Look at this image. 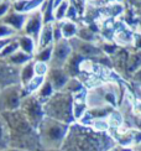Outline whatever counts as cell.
<instances>
[{
	"label": "cell",
	"instance_id": "cell-1",
	"mask_svg": "<svg viewBox=\"0 0 141 151\" xmlns=\"http://www.w3.org/2000/svg\"><path fill=\"white\" fill-rule=\"evenodd\" d=\"M112 147H114L112 136L78 123L69 125L66 140L61 146L63 151H110Z\"/></svg>",
	"mask_w": 141,
	"mask_h": 151
},
{
	"label": "cell",
	"instance_id": "cell-2",
	"mask_svg": "<svg viewBox=\"0 0 141 151\" xmlns=\"http://www.w3.org/2000/svg\"><path fill=\"white\" fill-rule=\"evenodd\" d=\"M69 125L45 116L37 128L41 149H61L66 140Z\"/></svg>",
	"mask_w": 141,
	"mask_h": 151
},
{
	"label": "cell",
	"instance_id": "cell-3",
	"mask_svg": "<svg viewBox=\"0 0 141 151\" xmlns=\"http://www.w3.org/2000/svg\"><path fill=\"white\" fill-rule=\"evenodd\" d=\"M73 96L67 92H56L47 102L43 103L45 116L62 122L65 124H73Z\"/></svg>",
	"mask_w": 141,
	"mask_h": 151
},
{
	"label": "cell",
	"instance_id": "cell-4",
	"mask_svg": "<svg viewBox=\"0 0 141 151\" xmlns=\"http://www.w3.org/2000/svg\"><path fill=\"white\" fill-rule=\"evenodd\" d=\"M24 97L25 93L21 84H14L3 88L0 93V113L20 109Z\"/></svg>",
	"mask_w": 141,
	"mask_h": 151
},
{
	"label": "cell",
	"instance_id": "cell-5",
	"mask_svg": "<svg viewBox=\"0 0 141 151\" xmlns=\"http://www.w3.org/2000/svg\"><path fill=\"white\" fill-rule=\"evenodd\" d=\"M20 110L36 129L45 119L43 103L36 96H25L21 102Z\"/></svg>",
	"mask_w": 141,
	"mask_h": 151
},
{
	"label": "cell",
	"instance_id": "cell-6",
	"mask_svg": "<svg viewBox=\"0 0 141 151\" xmlns=\"http://www.w3.org/2000/svg\"><path fill=\"white\" fill-rule=\"evenodd\" d=\"M72 53H73V47L68 40L63 39L58 42L53 43V52H52V58H51L50 66L63 68L68 62V60L70 58Z\"/></svg>",
	"mask_w": 141,
	"mask_h": 151
},
{
	"label": "cell",
	"instance_id": "cell-7",
	"mask_svg": "<svg viewBox=\"0 0 141 151\" xmlns=\"http://www.w3.org/2000/svg\"><path fill=\"white\" fill-rule=\"evenodd\" d=\"M70 45L73 47V52L81 55L84 60H92L94 61L97 57H99L101 53V50L99 43H94V42H87V41H82L78 37L72 39L69 41Z\"/></svg>",
	"mask_w": 141,
	"mask_h": 151
},
{
	"label": "cell",
	"instance_id": "cell-8",
	"mask_svg": "<svg viewBox=\"0 0 141 151\" xmlns=\"http://www.w3.org/2000/svg\"><path fill=\"white\" fill-rule=\"evenodd\" d=\"M20 84V68L9 65L5 60L0 58V87Z\"/></svg>",
	"mask_w": 141,
	"mask_h": 151
},
{
	"label": "cell",
	"instance_id": "cell-9",
	"mask_svg": "<svg viewBox=\"0 0 141 151\" xmlns=\"http://www.w3.org/2000/svg\"><path fill=\"white\" fill-rule=\"evenodd\" d=\"M43 17H42V14H41V10H36V11H32L30 12L27 15V19H26V22H25V26L22 29V32L21 34H25V35H29L31 37L37 41L38 36H40V32L43 27Z\"/></svg>",
	"mask_w": 141,
	"mask_h": 151
},
{
	"label": "cell",
	"instance_id": "cell-10",
	"mask_svg": "<svg viewBox=\"0 0 141 151\" xmlns=\"http://www.w3.org/2000/svg\"><path fill=\"white\" fill-rule=\"evenodd\" d=\"M46 78H47V81H50V83L53 86L56 92H62L65 89L66 84L68 83L70 76L68 74V72L65 68L51 67Z\"/></svg>",
	"mask_w": 141,
	"mask_h": 151
},
{
	"label": "cell",
	"instance_id": "cell-11",
	"mask_svg": "<svg viewBox=\"0 0 141 151\" xmlns=\"http://www.w3.org/2000/svg\"><path fill=\"white\" fill-rule=\"evenodd\" d=\"M26 19H27L26 14H21V12H17L15 10L10 9V11L1 19L0 22L6 24L11 29H14L17 34H21L22 29L25 26V22H26Z\"/></svg>",
	"mask_w": 141,
	"mask_h": 151
},
{
	"label": "cell",
	"instance_id": "cell-12",
	"mask_svg": "<svg viewBox=\"0 0 141 151\" xmlns=\"http://www.w3.org/2000/svg\"><path fill=\"white\" fill-rule=\"evenodd\" d=\"M45 1L46 0H11V9L29 15L30 12L40 10Z\"/></svg>",
	"mask_w": 141,
	"mask_h": 151
},
{
	"label": "cell",
	"instance_id": "cell-13",
	"mask_svg": "<svg viewBox=\"0 0 141 151\" xmlns=\"http://www.w3.org/2000/svg\"><path fill=\"white\" fill-rule=\"evenodd\" d=\"M16 40H17L19 50H21L22 52L34 57L36 51H37V41L34 39V37L25 35V34H19L16 36Z\"/></svg>",
	"mask_w": 141,
	"mask_h": 151
},
{
	"label": "cell",
	"instance_id": "cell-14",
	"mask_svg": "<svg viewBox=\"0 0 141 151\" xmlns=\"http://www.w3.org/2000/svg\"><path fill=\"white\" fill-rule=\"evenodd\" d=\"M52 24H45L43 25V27H42L41 32H40V36H38V39H37V50L45 48V47L51 46V45L55 43Z\"/></svg>",
	"mask_w": 141,
	"mask_h": 151
},
{
	"label": "cell",
	"instance_id": "cell-15",
	"mask_svg": "<svg viewBox=\"0 0 141 151\" xmlns=\"http://www.w3.org/2000/svg\"><path fill=\"white\" fill-rule=\"evenodd\" d=\"M83 61H84V58H83L81 55L73 52L72 56H70V58L68 60V62L63 68L68 72V74L70 76V77H79V74H81V65H82Z\"/></svg>",
	"mask_w": 141,
	"mask_h": 151
},
{
	"label": "cell",
	"instance_id": "cell-16",
	"mask_svg": "<svg viewBox=\"0 0 141 151\" xmlns=\"http://www.w3.org/2000/svg\"><path fill=\"white\" fill-rule=\"evenodd\" d=\"M61 22V30H62V35L63 39L70 41L72 39H76L78 36V31H79V25L77 21L72 20H63Z\"/></svg>",
	"mask_w": 141,
	"mask_h": 151
},
{
	"label": "cell",
	"instance_id": "cell-17",
	"mask_svg": "<svg viewBox=\"0 0 141 151\" xmlns=\"http://www.w3.org/2000/svg\"><path fill=\"white\" fill-rule=\"evenodd\" d=\"M34 60L32 56H30L27 53H25L22 52L21 50H17L16 52L12 53L10 57H8L5 61L8 62L9 65L11 66H14V67H17V68H21L22 66H25L26 63H29V62H31Z\"/></svg>",
	"mask_w": 141,
	"mask_h": 151
},
{
	"label": "cell",
	"instance_id": "cell-18",
	"mask_svg": "<svg viewBox=\"0 0 141 151\" xmlns=\"http://www.w3.org/2000/svg\"><path fill=\"white\" fill-rule=\"evenodd\" d=\"M46 81V77H40V76H35L27 84L22 86L25 96H36V93L40 91L41 86L43 84V82Z\"/></svg>",
	"mask_w": 141,
	"mask_h": 151
},
{
	"label": "cell",
	"instance_id": "cell-19",
	"mask_svg": "<svg viewBox=\"0 0 141 151\" xmlns=\"http://www.w3.org/2000/svg\"><path fill=\"white\" fill-rule=\"evenodd\" d=\"M63 92H67L69 94H72V96H77V94L84 92V84H83V82L81 81V78L70 77L69 81H68V83L65 87V89H63Z\"/></svg>",
	"mask_w": 141,
	"mask_h": 151
},
{
	"label": "cell",
	"instance_id": "cell-20",
	"mask_svg": "<svg viewBox=\"0 0 141 151\" xmlns=\"http://www.w3.org/2000/svg\"><path fill=\"white\" fill-rule=\"evenodd\" d=\"M78 37L82 41H87V42H94L98 43V34L97 31L91 29V26H79V31H78Z\"/></svg>",
	"mask_w": 141,
	"mask_h": 151
},
{
	"label": "cell",
	"instance_id": "cell-21",
	"mask_svg": "<svg viewBox=\"0 0 141 151\" xmlns=\"http://www.w3.org/2000/svg\"><path fill=\"white\" fill-rule=\"evenodd\" d=\"M134 36L135 35H132L130 30H120L114 35L117 45L119 47H126L127 45H132Z\"/></svg>",
	"mask_w": 141,
	"mask_h": 151
},
{
	"label": "cell",
	"instance_id": "cell-22",
	"mask_svg": "<svg viewBox=\"0 0 141 151\" xmlns=\"http://www.w3.org/2000/svg\"><path fill=\"white\" fill-rule=\"evenodd\" d=\"M141 68V51H130L129 60H127V73L131 74L136 72L137 70Z\"/></svg>",
	"mask_w": 141,
	"mask_h": 151
},
{
	"label": "cell",
	"instance_id": "cell-23",
	"mask_svg": "<svg viewBox=\"0 0 141 151\" xmlns=\"http://www.w3.org/2000/svg\"><path fill=\"white\" fill-rule=\"evenodd\" d=\"M55 93H56V91H55L53 86L51 84L50 81H47V78H46V81H45L43 84L41 86L40 91L36 93V97L40 99L42 103H45V102H47V100H48L51 97H52Z\"/></svg>",
	"mask_w": 141,
	"mask_h": 151
},
{
	"label": "cell",
	"instance_id": "cell-24",
	"mask_svg": "<svg viewBox=\"0 0 141 151\" xmlns=\"http://www.w3.org/2000/svg\"><path fill=\"white\" fill-rule=\"evenodd\" d=\"M35 77V71H34V60L22 66L20 68V84L25 86Z\"/></svg>",
	"mask_w": 141,
	"mask_h": 151
},
{
	"label": "cell",
	"instance_id": "cell-25",
	"mask_svg": "<svg viewBox=\"0 0 141 151\" xmlns=\"http://www.w3.org/2000/svg\"><path fill=\"white\" fill-rule=\"evenodd\" d=\"M52 52H53V45L47 46L45 48H40V50H37V51H36V53L34 56V60L50 63L51 58H52Z\"/></svg>",
	"mask_w": 141,
	"mask_h": 151
},
{
	"label": "cell",
	"instance_id": "cell-26",
	"mask_svg": "<svg viewBox=\"0 0 141 151\" xmlns=\"http://www.w3.org/2000/svg\"><path fill=\"white\" fill-rule=\"evenodd\" d=\"M69 4H70V0H63L57 8H55V21H63L65 20Z\"/></svg>",
	"mask_w": 141,
	"mask_h": 151
},
{
	"label": "cell",
	"instance_id": "cell-27",
	"mask_svg": "<svg viewBox=\"0 0 141 151\" xmlns=\"http://www.w3.org/2000/svg\"><path fill=\"white\" fill-rule=\"evenodd\" d=\"M19 50V45H17V40H16V37H14L8 45H6L4 48H3V51L0 52V58H3V60H6L8 57H10V56Z\"/></svg>",
	"mask_w": 141,
	"mask_h": 151
},
{
	"label": "cell",
	"instance_id": "cell-28",
	"mask_svg": "<svg viewBox=\"0 0 141 151\" xmlns=\"http://www.w3.org/2000/svg\"><path fill=\"white\" fill-rule=\"evenodd\" d=\"M50 63L46 62H41V61H35L34 60V71L35 76H40V77H47V74L50 72Z\"/></svg>",
	"mask_w": 141,
	"mask_h": 151
},
{
	"label": "cell",
	"instance_id": "cell-29",
	"mask_svg": "<svg viewBox=\"0 0 141 151\" xmlns=\"http://www.w3.org/2000/svg\"><path fill=\"white\" fill-rule=\"evenodd\" d=\"M19 34L14 29H11L4 22H0V40H5V39H12L16 37Z\"/></svg>",
	"mask_w": 141,
	"mask_h": 151
},
{
	"label": "cell",
	"instance_id": "cell-30",
	"mask_svg": "<svg viewBox=\"0 0 141 151\" xmlns=\"http://www.w3.org/2000/svg\"><path fill=\"white\" fill-rule=\"evenodd\" d=\"M81 15L79 10L77 9V6L74 4L70 3L68 9H67V14H66V19L65 20H72V21H77V17Z\"/></svg>",
	"mask_w": 141,
	"mask_h": 151
},
{
	"label": "cell",
	"instance_id": "cell-31",
	"mask_svg": "<svg viewBox=\"0 0 141 151\" xmlns=\"http://www.w3.org/2000/svg\"><path fill=\"white\" fill-rule=\"evenodd\" d=\"M52 27H53V41H55V43L63 40V35H62V30H61V22L55 21L52 24Z\"/></svg>",
	"mask_w": 141,
	"mask_h": 151
},
{
	"label": "cell",
	"instance_id": "cell-32",
	"mask_svg": "<svg viewBox=\"0 0 141 151\" xmlns=\"http://www.w3.org/2000/svg\"><path fill=\"white\" fill-rule=\"evenodd\" d=\"M11 9V0H0V21Z\"/></svg>",
	"mask_w": 141,
	"mask_h": 151
},
{
	"label": "cell",
	"instance_id": "cell-33",
	"mask_svg": "<svg viewBox=\"0 0 141 151\" xmlns=\"http://www.w3.org/2000/svg\"><path fill=\"white\" fill-rule=\"evenodd\" d=\"M131 78H132V81H134V82H136V83L141 84V68L131 74Z\"/></svg>",
	"mask_w": 141,
	"mask_h": 151
},
{
	"label": "cell",
	"instance_id": "cell-34",
	"mask_svg": "<svg viewBox=\"0 0 141 151\" xmlns=\"http://www.w3.org/2000/svg\"><path fill=\"white\" fill-rule=\"evenodd\" d=\"M12 39H14V37H12ZM12 39H5V40H0V52L3 51V48H4L6 45H8V43H9V42H10Z\"/></svg>",
	"mask_w": 141,
	"mask_h": 151
},
{
	"label": "cell",
	"instance_id": "cell-35",
	"mask_svg": "<svg viewBox=\"0 0 141 151\" xmlns=\"http://www.w3.org/2000/svg\"><path fill=\"white\" fill-rule=\"evenodd\" d=\"M3 151H26V150H21V149H15V147H8Z\"/></svg>",
	"mask_w": 141,
	"mask_h": 151
},
{
	"label": "cell",
	"instance_id": "cell-36",
	"mask_svg": "<svg viewBox=\"0 0 141 151\" xmlns=\"http://www.w3.org/2000/svg\"><path fill=\"white\" fill-rule=\"evenodd\" d=\"M41 151H63L62 149H41Z\"/></svg>",
	"mask_w": 141,
	"mask_h": 151
},
{
	"label": "cell",
	"instance_id": "cell-37",
	"mask_svg": "<svg viewBox=\"0 0 141 151\" xmlns=\"http://www.w3.org/2000/svg\"><path fill=\"white\" fill-rule=\"evenodd\" d=\"M137 22H139V30H140V34H141V15H140V17H139Z\"/></svg>",
	"mask_w": 141,
	"mask_h": 151
},
{
	"label": "cell",
	"instance_id": "cell-38",
	"mask_svg": "<svg viewBox=\"0 0 141 151\" xmlns=\"http://www.w3.org/2000/svg\"><path fill=\"white\" fill-rule=\"evenodd\" d=\"M112 151H126V150H124V149H114Z\"/></svg>",
	"mask_w": 141,
	"mask_h": 151
},
{
	"label": "cell",
	"instance_id": "cell-39",
	"mask_svg": "<svg viewBox=\"0 0 141 151\" xmlns=\"http://www.w3.org/2000/svg\"><path fill=\"white\" fill-rule=\"evenodd\" d=\"M0 93H1V87H0Z\"/></svg>",
	"mask_w": 141,
	"mask_h": 151
},
{
	"label": "cell",
	"instance_id": "cell-40",
	"mask_svg": "<svg viewBox=\"0 0 141 151\" xmlns=\"http://www.w3.org/2000/svg\"><path fill=\"white\" fill-rule=\"evenodd\" d=\"M89 1H92V0H89Z\"/></svg>",
	"mask_w": 141,
	"mask_h": 151
}]
</instances>
